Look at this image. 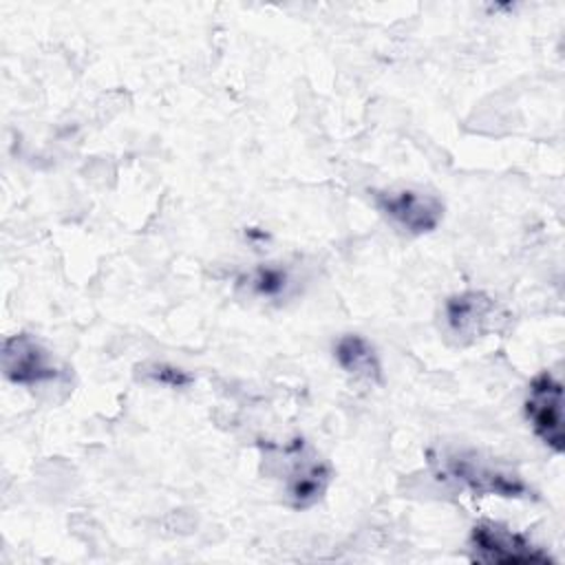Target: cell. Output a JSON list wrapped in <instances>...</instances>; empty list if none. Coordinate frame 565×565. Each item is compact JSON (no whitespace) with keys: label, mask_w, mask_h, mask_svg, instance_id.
I'll use <instances>...</instances> for the list:
<instances>
[{"label":"cell","mask_w":565,"mask_h":565,"mask_svg":"<svg viewBox=\"0 0 565 565\" xmlns=\"http://www.w3.org/2000/svg\"><path fill=\"white\" fill-rule=\"evenodd\" d=\"M444 472L457 483L466 486L470 492L486 497H503V499H530L534 497L532 488L510 468L494 463L492 459H483L477 452H448L444 455Z\"/></svg>","instance_id":"6da1fadb"},{"label":"cell","mask_w":565,"mask_h":565,"mask_svg":"<svg viewBox=\"0 0 565 565\" xmlns=\"http://www.w3.org/2000/svg\"><path fill=\"white\" fill-rule=\"evenodd\" d=\"M468 552L472 563L483 565H530L552 563V556L523 532L497 521H479L470 530Z\"/></svg>","instance_id":"7a4b0ae2"},{"label":"cell","mask_w":565,"mask_h":565,"mask_svg":"<svg viewBox=\"0 0 565 565\" xmlns=\"http://www.w3.org/2000/svg\"><path fill=\"white\" fill-rule=\"evenodd\" d=\"M280 455L289 461L285 470V501L294 510H307L313 503H318L331 479V466L322 461L307 444L305 439H294L285 448H280Z\"/></svg>","instance_id":"3957f363"},{"label":"cell","mask_w":565,"mask_h":565,"mask_svg":"<svg viewBox=\"0 0 565 565\" xmlns=\"http://www.w3.org/2000/svg\"><path fill=\"white\" fill-rule=\"evenodd\" d=\"M373 203L393 225L413 236L435 232L444 221L441 199L424 190H377L373 192Z\"/></svg>","instance_id":"277c9868"},{"label":"cell","mask_w":565,"mask_h":565,"mask_svg":"<svg viewBox=\"0 0 565 565\" xmlns=\"http://www.w3.org/2000/svg\"><path fill=\"white\" fill-rule=\"evenodd\" d=\"M525 417L534 435L554 452L565 450L563 433V384L550 371L539 373L530 386L523 402Z\"/></svg>","instance_id":"5b68a950"},{"label":"cell","mask_w":565,"mask_h":565,"mask_svg":"<svg viewBox=\"0 0 565 565\" xmlns=\"http://www.w3.org/2000/svg\"><path fill=\"white\" fill-rule=\"evenodd\" d=\"M2 371L9 382L26 388L44 386L62 377L51 351L29 333H15L4 340Z\"/></svg>","instance_id":"8992f818"},{"label":"cell","mask_w":565,"mask_h":565,"mask_svg":"<svg viewBox=\"0 0 565 565\" xmlns=\"http://www.w3.org/2000/svg\"><path fill=\"white\" fill-rule=\"evenodd\" d=\"M501 320L497 302L483 291H461L444 302V322L457 344H470L497 329Z\"/></svg>","instance_id":"52a82bcc"},{"label":"cell","mask_w":565,"mask_h":565,"mask_svg":"<svg viewBox=\"0 0 565 565\" xmlns=\"http://www.w3.org/2000/svg\"><path fill=\"white\" fill-rule=\"evenodd\" d=\"M333 358L342 371L353 375L355 380H364L371 384H382V362L375 347L360 333L340 335L333 344Z\"/></svg>","instance_id":"ba28073f"},{"label":"cell","mask_w":565,"mask_h":565,"mask_svg":"<svg viewBox=\"0 0 565 565\" xmlns=\"http://www.w3.org/2000/svg\"><path fill=\"white\" fill-rule=\"evenodd\" d=\"M247 289L258 298H285L291 289V274L282 265H258L247 276Z\"/></svg>","instance_id":"9c48e42d"},{"label":"cell","mask_w":565,"mask_h":565,"mask_svg":"<svg viewBox=\"0 0 565 565\" xmlns=\"http://www.w3.org/2000/svg\"><path fill=\"white\" fill-rule=\"evenodd\" d=\"M143 375L161 386H168V388H185L192 384V375L179 366H172V364H148L143 366Z\"/></svg>","instance_id":"30bf717a"}]
</instances>
